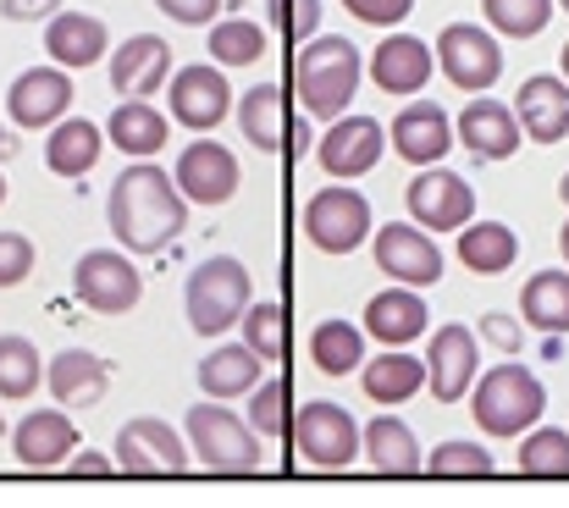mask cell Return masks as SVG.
Returning <instances> with one entry per match:
<instances>
[{"label": "cell", "mask_w": 569, "mask_h": 508, "mask_svg": "<svg viewBox=\"0 0 569 508\" xmlns=\"http://www.w3.org/2000/svg\"><path fill=\"white\" fill-rule=\"evenodd\" d=\"M106 221H111V238L133 255H161L172 249V238L183 232L189 221V199L178 188V177L156 167V161H133L111 182V199H106Z\"/></svg>", "instance_id": "cell-1"}, {"label": "cell", "mask_w": 569, "mask_h": 508, "mask_svg": "<svg viewBox=\"0 0 569 508\" xmlns=\"http://www.w3.org/2000/svg\"><path fill=\"white\" fill-rule=\"evenodd\" d=\"M360 72H366V67H360V50L332 33V39H310V44L299 50L293 89H299V100H305L310 117L338 122V117H349V106H355Z\"/></svg>", "instance_id": "cell-2"}, {"label": "cell", "mask_w": 569, "mask_h": 508, "mask_svg": "<svg viewBox=\"0 0 569 508\" xmlns=\"http://www.w3.org/2000/svg\"><path fill=\"white\" fill-rule=\"evenodd\" d=\"M542 409H548V392L526 365H492L470 387V415L487 437H526L542 420Z\"/></svg>", "instance_id": "cell-3"}, {"label": "cell", "mask_w": 569, "mask_h": 508, "mask_svg": "<svg viewBox=\"0 0 569 508\" xmlns=\"http://www.w3.org/2000/svg\"><path fill=\"white\" fill-rule=\"evenodd\" d=\"M249 293H254V277L243 271V260L232 255H210L189 271V288H183V310H189V327L199 338H221L227 327L243 321L249 310Z\"/></svg>", "instance_id": "cell-4"}, {"label": "cell", "mask_w": 569, "mask_h": 508, "mask_svg": "<svg viewBox=\"0 0 569 508\" xmlns=\"http://www.w3.org/2000/svg\"><path fill=\"white\" fill-rule=\"evenodd\" d=\"M189 454L216 476H249L260 470V431L221 409V398H204L189 409Z\"/></svg>", "instance_id": "cell-5"}, {"label": "cell", "mask_w": 569, "mask_h": 508, "mask_svg": "<svg viewBox=\"0 0 569 508\" xmlns=\"http://www.w3.org/2000/svg\"><path fill=\"white\" fill-rule=\"evenodd\" d=\"M437 67L448 72V83L453 89H465V94H481V89H492L498 83V72H503V50H498V33L492 28H481V22H448L442 33H437Z\"/></svg>", "instance_id": "cell-6"}, {"label": "cell", "mask_w": 569, "mask_h": 508, "mask_svg": "<svg viewBox=\"0 0 569 508\" xmlns=\"http://www.w3.org/2000/svg\"><path fill=\"white\" fill-rule=\"evenodd\" d=\"M72 293L83 310L94 316H128L139 299H144V277L128 255H111V249H89L78 266H72Z\"/></svg>", "instance_id": "cell-7"}, {"label": "cell", "mask_w": 569, "mask_h": 508, "mask_svg": "<svg viewBox=\"0 0 569 508\" xmlns=\"http://www.w3.org/2000/svg\"><path fill=\"white\" fill-rule=\"evenodd\" d=\"M305 232L321 255H355L371 238V205L355 188H321L305 205Z\"/></svg>", "instance_id": "cell-8"}, {"label": "cell", "mask_w": 569, "mask_h": 508, "mask_svg": "<svg viewBox=\"0 0 569 508\" xmlns=\"http://www.w3.org/2000/svg\"><path fill=\"white\" fill-rule=\"evenodd\" d=\"M293 442L316 470H349L360 459V426L343 404H305L293 420Z\"/></svg>", "instance_id": "cell-9"}, {"label": "cell", "mask_w": 569, "mask_h": 508, "mask_svg": "<svg viewBox=\"0 0 569 508\" xmlns=\"http://www.w3.org/2000/svg\"><path fill=\"white\" fill-rule=\"evenodd\" d=\"M189 465V442L156 415H139L117 431V470H128V476H178Z\"/></svg>", "instance_id": "cell-10"}, {"label": "cell", "mask_w": 569, "mask_h": 508, "mask_svg": "<svg viewBox=\"0 0 569 508\" xmlns=\"http://www.w3.org/2000/svg\"><path fill=\"white\" fill-rule=\"evenodd\" d=\"M403 205H409V216H415L426 232H459V227L476 216V188H470L459 171L420 167V177L403 188Z\"/></svg>", "instance_id": "cell-11"}, {"label": "cell", "mask_w": 569, "mask_h": 508, "mask_svg": "<svg viewBox=\"0 0 569 508\" xmlns=\"http://www.w3.org/2000/svg\"><path fill=\"white\" fill-rule=\"evenodd\" d=\"M78 94H72V78H67V67H28V72H17L11 78V94H6V111H11V122L22 128V133H33V128H56L61 117H67V106H72Z\"/></svg>", "instance_id": "cell-12"}, {"label": "cell", "mask_w": 569, "mask_h": 508, "mask_svg": "<svg viewBox=\"0 0 569 508\" xmlns=\"http://www.w3.org/2000/svg\"><path fill=\"white\" fill-rule=\"evenodd\" d=\"M377 266L403 288H431L442 277V249L426 227L387 221V227H377Z\"/></svg>", "instance_id": "cell-13"}, {"label": "cell", "mask_w": 569, "mask_h": 508, "mask_svg": "<svg viewBox=\"0 0 569 508\" xmlns=\"http://www.w3.org/2000/svg\"><path fill=\"white\" fill-rule=\"evenodd\" d=\"M481 353H476V338L465 327H437L431 342H426V387L437 404H459L470 387H476V370Z\"/></svg>", "instance_id": "cell-14"}, {"label": "cell", "mask_w": 569, "mask_h": 508, "mask_svg": "<svg viewBox=\"0 0 569 508\" xmlns=\"http://www.w3.org/2000/svg\"><path fill=\"white\" fill-rule=\"evenodd\" d=\"M11 454H17V465H28V470H61V465L78 454V426H72V415H67L61 404L22 415V426L11 431Z\"/></svg>", "instance_id": "cell-15"}, {"label": "cell", "mask_w": 569, "mask_h": 508, "mask_svg": "<svg viewBox=\"0 0 569 508\" xmlns=\"http://www.w3.org/2000/svg\"><path fill=\"white\" fill-rule=\"evenodd\" d=\"M381 150H387V128L377 117H338L316 145V161L327 167V177H366L381 161Z\"/></svg>", "instance_id": "cell-16"}, {"label": "cell", "mask_w": 569, "mask_h": 508, "mask_svg": "<svg viewBox=\"0 0 569 508\" xmlns=\"http://www.w3.org/2000/svg\"><path fill=\"white\" fill-rule=\"evenodd\" d=\"M232 111V89H227V72L221 67H183L172 72V117L193 128V133H210L221 128V117Z\"/></svg>", "instance_id": "cell-17"}, {"label": "cell", "mask_w": 569, "mask_h": 508, "mask_svg": "<svg viewBox=\"0 0 569 508\" xmlns=\"http://www.w3.org/2000/svg\"><path fill=\"white\" fill-rule=\"evenodd\" d=\"M178 188L189 205H227L238 193V156L227 145H210V139H193L189 150L178 156Z\"/></svg>", "instance_id": "cell-18"}, {"label": "cell", "mask_w": 569, "mask_h": 508, "mask_svg": "<svg viewBox=\"0 0 569 508\" xmlns=\"http://www.w3.org/2000/svg\"><path fill=\"white\" fill-rule=\"evenodd\" d=\"M172 78V50L156 33H133L111 50V89L122 100H150L161 83Z\"/></svg>", "instance_id": "cell-19"}, {"label": "cell", "mask_w": 569, "mask_h": 508, "mask_svg": "<svg viewBox=\"0 0 569 508\" xmlns=\"http://www.w3.org/2000/svg\"><path fill=\"white\" fill-rule=\"evenodd\" d=\"M387 145L409 161V167H442V156L453 150V122L442 106L420 100V106H403L398 122L387 128Z\"/></svg>", "instance_id": "cell-20"}, {"label": "cell", "mask_w": 569, "mask_h": 508, "mask_svg": "<svg viewBox=\"0 0 569 508\" xmlns=\"http://www.w3.org/2000/svg\"><path fill=\"white\" fill-rule=\"evenodd\" d=\"M515 117H520V133L531 145H559L569 133V83L553 72L526 78L515 94Z\"/></svg>", "instance_id": "cell-21"}, {"label": "cell", "mask_w": 569, "mask_h": 508, "mask_svg": "<svg viewBox=\"0 0 569 508\" xmlns=\"http://www.w3.org/2000/svg\"><path fill=\"white\" fill-rule=\"evenodd\" d=\"M44 387L61 409H94L111 387V365L89 348H61L50 365H44Z\"/></svg>", "instance_id": "cell-22"}, {"label": "cell", "mask_w": 569, "mask_h": 508, "mask_svg": "<svg viewBox=\"0 0 569 508\" xmlns=\"http://www.w3.org/2000/svg\"><path fill=\"white\" fill-rule=\"evenodd\" d=\"M520 117L503 106V100H470L459 111V145L481 161H509L520 150Z\"/></svg>", "instance_id": "cell-23"}, {"label": "cell", "mask_w": 569, "mask_h": 508, "mask_svg": "<svg viewBox=\"0 0 569 508\" xmlns=\"http://www.w3.org/2000/svg\"><path fill=\"white\" fill-rule=\"evenodd\" d=\"M431 67H437V50L426 39H415V33L381 39L377 56H371V78H377L381 94H420Z\"/></svg>", "instance_id": "cell-24"}, {"label": "cell", "mask_w": 569, "mask_h": 508, "mask_svg": "<svg viewBox=\"0 0 569 508\" xmlns=\"http://www.w3.org/2000/svg\"><path fill=\"white\" fill-rule=\"evenodd\" d=\"M106 22L100 17H89V11H56L50 22H44V56L56 61V67H67V72H78V67H94L100 56H106Z\"/></svg>", "instance_id": "cell-25"}, {"label": "cell", "mask_w": 569, "mask_h": 508, "mask_svg": "<svg viewBox=\"0 0 569 508\" xmlns=\"http://www.w3.org/2000/svg\"><path fill=\"white\" fill-rule=\"evenodd\" d=\"M260 370H266V359L249 342H221L199 359V392L204 398H243L266 381Z\"/></svg>", "instance_id": "cell-26"}, {"label": "cell", "mask_w": 569, "mask_h": 508, "mask_svg": "<svg viewBox=\"0 0 569 508\" xmlns=\"http://www.w3.org/2000/svg\"><path fill=\"white\" fill-rule=\"evenodd\" d=\"M431 327V310H426V299L415 293V288H387V293H377L371 305H366V332L377 342H387V348H403V342H415L420 332Z\"/></svg>", "instance_id": "cell-27"}, {"label": "cell", "mask_w": 569, "mask_h": 508, "mask_svg": "<svg viewBox=\"0 0 569 508\" xmlns=\"http://www.w3.org/2000/svg\"><path fill=\"white\" fill-rule=\"evenodd\" d=\"M100 150H106V133L89 117H61L50 128V139H44V167L56 177H89Z\"/></svg>", "instance_id": "cell-28"}, {"label": "cell", "mask_w": 569, "mask_h": 508, "mask_svg": "<svg viewBox=\"0 0 569 508\" xmlns=\"http://www.w3.org/2000/svg\"><path fill=\"white\" fill-rule=\"evenodd\" d=\"M111 150H122V156H133V161H156L161 150H167V117L150 106V100H122L117 111H111Z\"/></svg>", "instance_id": "cell-29"}, {"label": "cell", "mask_w": 569, "mask_h": 508, "mask_svg": "<svg viewBox=\"0 0 569 508\" xmlns=\"http://www.w3.org/2000/svg\"><path fill=\"white\" fill-rule=\"evenodd\" d=\"M459 260H465V271H476V277H503V271L520 260V238H515V227H503V221H465V232H459Z\"/></svg>", "instance_id": "cell-30"}, {"label": "cell", "mask_w": 569, "mask_h": 508, "mask_svg": "<svg viewBox=\"0 0 569 508\" xmlns=\"http://www.w3.org/2000/svg\"><path fill=\"white\" fill-rule=\"evenodd\" d=\"M360 454L371 459V470H381V476H415L420 470V442H415V431L398 415H377L360 431Z\"/></svg>", "instance_id": "cell-31"}, {"label": "cell", "mask_w": 569, "mask_h": 508, "mask_svg": "<svg viewBox=\"0 0 569 508\" xmlns=\"http://www.w3.org/2000/svg\"><path fill=\"white\" fill-rule=\"evenodd\" d=\"M420 381H426V365H420L415 353H403V348L377 353V359L360 370V387H366V398H371V404H381V409H398V404H409V398L420 392Z\"/></svg>", "instance_id": "cell-32"}, {"label": "cell", "mask_w": 569, "mask_h": 508, "mask_svg": "<svg viewBox=\"0 0 569 508\" xmlns=\"http://www.w3.org/2000/svg\"><path fill=\"white\" fill-rule=\"evenodd\" d=\"M520 321L542 327L548 338L569 332V271H537L520 288Z\"/></svg>", "instance_id": "cell-33"}, {"label": "cell", "mask_w": 569, "mask_h": 508, "mask_svg": "<svg viewBox=\"0 0 569 508\" xmlns=\"http://www.w3.org/2000/svg\"><path fill=\"white\" fill-rule=\"evenodd\" d=\"M238 128H243V145H254L260 156H277L282 150V89L254 83L238 106Z\"/></svg>", "instance_id": "cell-34"}, {"label": "cell", "mask_w": 569, "mask_h": 508, "mask_svg": "<svg viewBox=\"0 0 569 508\" xmlns=\"http://www.w3.org/2000/svg\"><path fill=\"white\" fill-rule=\"evenodd\" d=\"M310 359L327 376H349V370L366 365V332L349 327V321H321L316 338H310Z\"/></svg>", "instance_id": "cell-35"}, {"label": "cell", "mask_w": 569, "mask_h": 508, "mask_svg": "<svg viewBox=\"0 0 569 508\" xmlns=\"http://www.w3.org/2000/svg\"><path fill=\"white\" fill-rule=\"evenodd\" d=\"M44 387V359L28 338H0V398L22 404Z\"/></svg>", "instance_id": "cell-36"}, {"label": "cell", "mask_w": 569, "mask_h": 508, "mask_svg": "<svg viewBox=\"0 0 569 508\" xmlns=\"http://www.w3.org/2000/svg\"><path fill=\"white\" fill-rule=\"evenodd\" d=\"M210 56H216V67H249V61L266 56V28L249 22V17L210 22Z\"/></svg>", "instance_id": "cell-37"}, {"label": "cell", "mask_w": 569, "mask_h": 508, "mask_svg": "<svg viewBox=\"0 0 569 508\" xmlns=\"http://www.w3.org/2000/svg\"><path fill=\"white\" fill-rule=\"evenodd\" d=\"M487 28L503 39H537L553 17V0H481Z\"/></svg>", "instance_id": "cell-38"}, {"label": "cell", "mask_w": 569, "mask_h": 508, "mask_svg": "<svg viewBox=\"0 0 569 508\" xmlns=\"http://www.w3.org/2000/svg\"><path fill=\"white\" fill-rule=\"evenodd\" d=\"M520 470H526V476H569V431H553V426L526 431V442H520Z\"/></svg>", "instance_id": "cell-39"}, {"label": "cell", "mask_w": 569, "mask_h": 508, "mask_svg": "<svg viewBox=\"0 0 569 508\" xmlns=\"http://www.w3.org/2000/svg\"><path fill=\"white\" fill-rule=\"evenodd\" d=\"M426 476H437V481H459V476L481 481V476H492V454L481 442H442L426 459Z\"/></svg>", "instance_id": "cell-40"}, {"label": "cell", "mask_w": 569, "mask_h": 508, "mask_svg": "<svg viewBox=\"0 0 569 508\" xmlns=\"http://www.w3.org/2000/svg\"><path fill=\"white\" fill-rule=\"evenodd\" d=\"M243 342L271 365L282 359V342H288V321H282V305H249L243 310Z\"/></svg>", "instance_id": "cell-41"}, {"label": "cell", "mask_w": 569, "mask_h": 508, "mask_svg": "<svg viewBox=\"0 0 569 508\" xmlns=\"http://www.w3.org/2000/svg\"><path fill=\"white\" fill-rule=\"evenodd\" d=\"M249 426H254L260 437H282V431H288V387H282V381H260V387H254Z\"/></svg>", "instance_id": "cell-42"}, {"label": "cell", "mask_w": 569, "mask_h": 508, "mask_svg": "<svg viewBox=\"0 0 569 508\" xmlns=\"http://www.w3.org/2000/svg\"><path fill=\"white\" fill-rule=\"evenodd\" d=\"M28 271H33V243H28V232H0V288L28 282Z\"/></svg>", "instance_id": "cell-43"}, {"label": "cell", "mask_w": 569, "mask_h": 508, "mask_svg": "<svg viewBox=\"0 0 569 508\" xmlns=\"http://www.w3.org/2000/svg\"><path fill=\"white\" fill-rule=\"evenodd\" d=\"M360 22H371V28H398L409 11H415V0H343Z\"/></svg>", "instance_id": "cell-44"}, {"label": "cell", "mask_w": 569, "mask_h": 508, "mask_svg": "<svg viewBox=\"0 0 569 508\" xmlns=\"http://www.w3.org/2000/svg\"><path fill=\"white\" fill-rule=\"evenodd\" d=\"M481 338L492 342V348H503L509 359L526 348V332H520V321H509L503 310H492V316H481Z\"/></svg>", "instance_id": "cell-45"}, {"label": "cell", "mask_w": 569, "mask_h": 508, "mask_svg": "<svg viewBox=\"0 0 569 508\" xmlns=\"http://www.w3.org/2000/svg\"><path fill=\"white\" fill-rule=\"evenodd\" d=\"M172 22H183V28H204V22H216V11H221V0H156Z\"/></svg>", "instance_id": "cell-46"}, {"label": "cell", "mask_w": 569, "mask_h": 508, "mask_svg": "<svg viewBox=\"0 0 569 508\" xmlns=\"http://www.w3.org/2000/svg\"><path fill=\"white\" fill-rule=\"evenodd\" d=\"M61 0H0V17L6 22H39V17H56Z\"/></svg>", "instance_id": "cell-47"}, {"label": "cell", "mask_w": 569, "mask_h": 508, "mask_svg": "<svg viewBox=\"0 0 569 508\" xmlns=\"http://www.w3.org/2000/svg\"><path fill=\"white\" fill-rule=\"evenodd\" d=\"M316 28H321V0H293V17H288V33L293 39H316Z\"/></svg>", "instance_id": "cell-48"}, {"label": "cell", "mask_w": 569, "mask_h": 508, "mask_svg": "<svg viewBox=\"0 0 569 508\" xmlns=\"http://www.w3.org/2000/svg\"><path fill=\"white\" fill-rule=\"evenodd\" d=\"M111 470H117V459H106V454H72L67 459V476H78V481H100Z\"/></svg>", "instance_id": "cell-49"}, {"label": "cell", "mask_w": 569, "mask_h": 508, "mask_svg": "<svg viewBox=\"0 0 569 508\" xmlns=\"http://www.w3.org/2000/svg\"><path fill=\"white\" fill-rule=\"evenodd\" d=\"M305 150H310V128L299 122V128H293V145H288V156H305Z\"/></svg>", "instance_id": "cell-50"}, {"label": "cell", "mask_w": 569, "mask_h": 508, "mask_svg": "<svg viewBox=\"0 0 569 508\" xmlns=\"http://www.w3.org/2000/svg\"><path fill=\"white\" fill-rule=\"evenodd\" d=\"M6 156H17V139H11V133H0V161H6Z\"/></svg>", "instance_id": "cell-51"}, {"label": "cell", "mask_w": 569, "mask_h": 508, "mask_svg": "<svg viewBox=\"0 0 569 508\" xmlns=\"http://www.w3.org/2000/svg\"><path fill=\"white\" fill-rule=\"evenodd\" d=\"M559 249H565V266H569V221H565V232H559Z\"/></svg>", "instance_id": "cell-52"}, {"label": "cell", "mask_w": 569, "mask_h": 508, "mask_svg": "<svg viewBox=\"0 0 569 508\" xmlns=\"http://www.w3.org/2000/svg\"><path fill=\"white\" fill-rule=\"evenodd\" d=\"M559 199H565V205H569V171H565V182H559Z\"/></svg>", "instance_id": "cell-53"}, {"label": "cell", "mask_w": 569, "mask_h": 508, "mask_svg": "<svg viewBox=\"0 0 569 508\" xmlns=\"http://www.w3.org/2000/svg\"><path fill=\"white\" fill-rule=\"evenodd\" d=\"M227 6H232V11H243V6H249V0H227Z\"/></svg>", "instance_id": "cell-54"}, {"label": "cell", "mask_w": 569, "mask_h": 508, "mask_svg": "<svg viewBox=\"0 0 569 508\" xmlns=\"http://www.w3.org/2000/svg\"><path fill=\"white\" fill-rule=\"evenodd\" d=\"M565 83H569V44H565Z\"/></svg>", "instance_id": "cell-55"}, {"label": "cell", "mask_w": 569, "mask_h": 508, "mask_svg": "<svg viewBox=\"0 0 569 508\" xmlns=\"http://www.w3.org/2000/svg\"><path fill=\"white\" fill-rule=\"evenodd\" d=\"M0 205H6V177H0Z\"/></svg>", "instance_id": "cell-56"}, {"label": "cell", "mask_w": 569, "mask_h": 508, "mask_svg": "<svg viewBox=\"0 0 569 508\" xmlns=\"http://www.w3.org/2000/svg\"><path fill=\"white\" fill-rule=\"evenodd\" d=\"M0 431H6V415H0Z\"/></svg>", "instance_id": "cell-57"}, {"label": "cell", "mask_w": 569, "mask_h": 508, "mask_svg": "<svg viewBox=\"0 0 569 508\" xmlns=\"http://www.w3.org/2000/svg\"><path fill=\"white\" fill-rule=\"evenodd\" d=\"M559 6H565V11H569V0H559Z\"/></svg>", "instance_id": "cell-58"}]
</instances>
